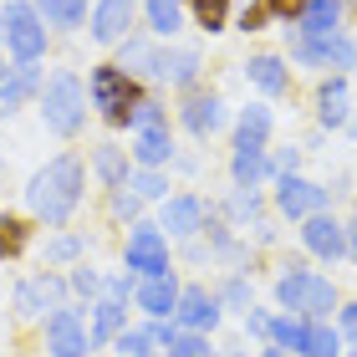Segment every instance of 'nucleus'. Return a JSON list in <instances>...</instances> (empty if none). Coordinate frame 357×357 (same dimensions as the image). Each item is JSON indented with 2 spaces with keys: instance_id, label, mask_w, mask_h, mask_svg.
I'll return each instance as SVG.
<instances>
[{
  "instance_id": "1",
  "label": "nucleus",
  "mask_w": 357,
  "mask_h": 357,
  "mask_svg": "<svg viewBox=\"0 0 357 357\" xmlns=\"http://www.w3.org/2000/svg\"><path fill=\"white\" fill-rule=\"evenodd\" d=\"M82 189H87V164L77 153H56L46 169L31 174L26 204H31V215L46 220V225H67L77 215V204H82Z\"/></svg>"
},
{
  "instance_id": "2",
  "label": "nucleus",
  "mask_w": 357,
  "mask_h": 357,
  "mask_svg": "<svg viewBox=\"0 0 357 357\" xmlns=\"http://www.w3.org/2000/svg\"><path fill=\"white\" fill-rule=\"evenodd\" d=\"M275 301H281L286 312L306 317V321H327L337 312V286L327 281V275H317V271L291 266L281 281H275Z\"/></svg>"
},
{
  "instance_id": "3",
  "label": "nucleus",
  "mask_w": 357,
  "mask_h": 357,
  "mask_svg": "<svg viewBox=\"0 0 357 357\" xmlns=\"http://www.w3.org/2000/svg\"><path fill=\"white\" fill-rule=\"evenodd\" d=\"M87 97H92V107L102 112L112 128H123V123H133V102L143 92H138V77L133 72H123L118 61H107V67H92Z\"/></svg>"
},
{
  "instance_id": "4",
  "label": "nucleus",
  "mask_w": 357,
  "mask_h": 357,
  "mask_svg": "<svg viewBox=\"0 0 357 357\" xmlns=\"http://www.w3.org/2000/svg\"><path fill=\"white\" fill-rule=\"evenodd\" d=\"M41 118H46V128H52V133L72 138L77 128L87 123V87L77 82L72 72H56L52 82L41 87Z\"/></svg>"
},
{
  "instance_id": "5",
  "label": "nucleus",
  "mask_w": 357,
  "mask_h": 357,
  "mask_svg": "<svg viewBox=\"0 0 357 357\" xmlns=\"http://www.w3.org/2000/svg\"><path fill=\"white\" fill-rule=\"evenodd\" d=\"M6 46H10V56L15 61H41L46 52V21H41V10L31 6V0H6Z\"/></svg>"
},
{
  "instance_id": "6",
  "label": "nucleus",
  "mask_w": 357,
  "mask_h": 357,
  "mask_svg": "<svg viewBox=\"0 0 357 357\" xmlns=\"http://www.w3.org/2000/svg\"><path fill=\"white\" fill-rule=\"evenodd\" d=\"M123 261H128V271H138V275H164V271H174L169 266V235H164V225L133 220L128 245H123Z\"/></svg>"
},
{
  "instance_id": "7",
  "label": "nucleus",
  "mask_w": 357,
  "mask_h": 357,
  "mask_svg": "<svg viewBox=\"0 0 357 357\" xmlns=\"http://www.w3.org/2000/svg\"><path fill=\"white\" fill-rule=\"evenodd\" d=\"M46 352L52 357H87L92 352V332L82 327L77 306H56L46 317Z\"/></svg>"
},
{
  "instance_id": "8",
  "label": "nucleus",
  "mask_w": 357,
  "mask_h": 357,
  "mask_svg": "<svg viewBox=\"0 0 357 357\" xmlns=\"http://www.w3.org/2000/svg\"><path fill=\"white\" fill-rule=\"evenodd\" d=\"M275 209H281L286 220H306V215H317V209H327V189L306 184L301 174H281V184H275Z\"/></svg>"
},
{
  "instance_id": "9",
  "label": "nucleus",
  "mask_w": 357,
  "mask_h": 357,
  "mask_svg": "<svg viewBox=\"0 0 357 357\" xmlns=\"http://www.w3.org/2000/svg\"><path fill=\"white\" fill-rule=\"evenodd\" d=\"M61 296H67V286H61V275H26L21 286H15V317H41V312H56Z\"/></svg>"
},
{
  "instance_id": "10",
  "label": "nucleus",
  "mask_w": 357,
  "mask_h": 357,
  "mask_svg": "<svg viewBox=\"0 0 357 357\" xmlns=\"http://www.w3.org/2000/svg\"><path fill=\"white\" fill-rule=\"evenodd\" d=\"M301 245L312 255H321V261H337V255L347 250V230L327 215V209H317V215L301 220Z\"/></svg>"
},
{
  "instance_id": "11",
  "label": "nucleus",
  "mask_w": 357,
  "mask_h": 357,
  "mask_svg": "<svg viewBox=\"0 0 357 357\" xmlns=\"http://www.w3.org/2000/svg\"><path fill=\"white\" fill-rule=\"evenodd\" d=\"M174 321L184 332H209L220 321V296H209L204 286H184L178 291V306H174Z\"/></svg>"
},
{
  "instance_id": "12",
  "label": "nucleus",
  "mask_w": 357,
  "mask_h": 357,
  "mask_svg": "<svg viewBox=\"0 0 357 357\" xmlns=\"http://www.w3.org/2000/svg\"><path fill=\"white\" fill-rule=\"evenodd\" d=\"M133 15H138V0H97L92 6V36L97 41H128Z\"/></svg>"
},
{
  "instance_id": "13",
  "label": "nucleus",
  "mask_w": 357,
  "mask_h": 357,
  "mask_svg": "<svg viewBox=\"0 0 357 357\" xmlns=\"http://www.w3.org/2000/svg\"><path fill=\"white\" fill-rule=\"evenodd\" d=\"M164 230L174 240H189L204 230V199H194V194H174L164 199Z\"/></svg>"
},
{
  "instance_id": "14",
  "label": "nucleus",
  "mask_w": 357,
  "mask_h": 357,
  "mask_svg": "<svg viewBox=\"0 0 357 357\" xmlns=\"http://www.w3.org/2000/svg\"><path fill=\"white\" fill-rule=\"evenodd\" d=\"M178 123H184L194 138H209V133H220V128H225V102H220V97L194 92L189 102L178 107Z\"/></svg>"
},
{
  "instance_id": "15",
  "label": "nucleus",
  "mask_w": 357,
  "mask_h": 357,
  "mask_svg": "<svg viewBox=\"0 0 357 357\" xmlns=\"http://www.w3.org/2000/svg\"><path fill=\"white\" fill-rule=\"evenodd\" d=\"M133 301H138L149 317H174V306H178V281H174V271H164V275H143Z\"/></svg>"
},
{
  "instance_id": "16",
  "label": "nucleus",
  "mask_w": 357,
  "mask_h": 357,
  "mask_svg": "<svg viewBox=\"0 0 357 357\" xmlns=\"http://www.w3.org/2000/svg\"><path fill=\"white\" fill-rule=\"evenodd\" d=\"M36 87H41L36 61H15V67H10V77L0 82V118H10V112L21 107V102H26V97L36 92Z\"/></svg>"
},
{
  "instance_id": "17",
  "label": "nucleus",
  "mask_w": 357,
  "mask_h": 357,
  "mask_svg": "<svg viewBox=\"0 0 357 357\" xmlns=\"http://www.w3.org/2000/svg\"><path fill=\"white\" fill-rule=\"evenodd\" d=\"M199 52H189V46H178V52H158V82L169 87H194L199 82Z\"/></svg>"
},
{
  "instance_id": "18",
  "label": "nucleus",
  "mask_w": 357,
  "mask_h": 357,
  "mask_svg": "<svg viewBox=\"0 0 357 357\" xmlns=\"http://www.w3.org/2000/svg\"><path fill=\"white\" fill-rule=\"evenodd\" d=\"M230 174H235V189H261V178L271 174L266 149H261V143H235V164H230Z\"/></svg>"
},
{
  "instance_id": "19",
  "label": "nucleus",
  "mask_w": 357,
  "mask_h": 357,
  "mask_svg": "<svg viewBox=\"0 0 357 357\" xmlns=\"http://www.w3.org/2000/svg\"><path fill=\"white\" fill-rule=\"evenodd\" d=\"M133 158H138L143 169L169 164V158H174V138H169V128H138V138H133Z\"/></svg>"
},
{
  "instance_id": "20",
  "label": "nucleus",
  "mask_w": 357,
  "mask_h": 357,
  "mask_svg": "<svg viewBox=\"0 0 357 357\" xmlns=\"http://www.w3.org/2000/svg\"><path fill=\"white\" fill-rule=\"evenodd\" d=\"M301 31H312V36H332V31H342V0H306V10L296 15Z\"/></svg>"
},
{
  "instance_id": "21",
  "label": "nucleus",
  "mask_w": 357,
  "mask_h": 357,
  "mask_svg": "<svg viewBox=\"0 0 357 357\" xmlns=\"http://www.w3.org/2000/svg\"><path fill=\"white\" fill-rule=\"evenodd\" d=\"M245 77H250L261 92H271V97H281V92L291 87V72H286L281 56H250V61H245Z\"/></svg>"
},
{
  "instance_id": "22",
  "label": "nucleus",
  "mask_w": 357,
  "mask_h": 357,
  "mask_svg": "<svg viewBox=\"0 0 357 357\" xmlns=\"http://www.w3.org/2000/svg\"><path fill=\"white\" fill-rule=\"evenodd\" d=\"M128 327V306L123 301H112V296H102L92 306V347H102V342H112Z\"/></svg>"
},
{
  "instance_id": "23",
  "label": "nucleus",
  "mask_w": 357,
  "mask_h": 357,
  "mask_svg": "<svg viewBox=\"0 0 357 357\" xmlns=\"http://www.w3.org/2000/svg\"><path fill=\"white\" fill-rule=\"evenodd\" d=\"M317 118H321V128H342L347 123V82H342V77L321 82V92H317Z\"/></svg>"
},
{
  "instance_id": "24",
  "label": "nucleus",
  "mask_w": 357,
  "mask_h": 357,
  "mask_svg": "<svg viewBox=\"0 0 357 357\" xmlns=\"http://www.w3.org/2000/svg\"><path fill=\"white\" fill-rule=\"evenodd\" d=\"M92 169H97V178H102L107 189L128 184V153L118 149V143H97L92 149Z\"/></svg>"
},
{
  "instance_id": "25",
  "label": "nucleus",
  "mask_w": 357,
  "mask_h": 357,
  "mask_svg": "<svg viewBox=\"0 0 357 357\" xmlns=\"http://www.w3.org/2000/svg\"><path fill=\"white\" fill-rule=\"evenodd\" d=\"M301 357H342V332H337L332 321H306Z\"/></svg>"
},
{
  "instance_id": "26",
  "label": "nucleus",
  "mask_w": 357,
  "mask_h": 357,
  "mask_svg": "<svg viewBox=\"0 0 357 357\" xmlns=\"http://www.w3.org/2000/svg\"><path fill=\"white\" fill-rule=\"evenodd\" d=\"M41 21L46 26H56V31H77V26H87V0H41Z\"/></svg>"
},
{
  "instance_id": "27",
  "label": "nucleus",
  "mask_w": 357,
  "mask_h": 357,
  "mask_svg": "<svg viewBox=\"0 0 357 357\" xmlns=\"http://www.w3.org/2000/svg\"><path fill=\"white\" fill-rule=\"evenodd\" d=\"M118 67H123V72H133V77H149V82H158V52H153L149 41H123Z\"/></svg>"
},
{
  "instance_id": "28",
  "label": "nucleus",
  "mask_w": 357,
  "mask_h": 357,
  "mask_svg": "<svg viewBox=\"0 0 357 357\" xmlns=\"http://www.w3.org/2000/svg\"><path fill=\"white\" fill-rule=\"evenodd\" d=\"M266 138H271V107L250 102L245 112H240V123H235V143H261L266 149Z\"/></svg>"
},
{
  "instance_id": "29",
  "label": "nucleus",
  "mask_w": 357,
  "mask_h": 357,
  "mask_svg": "<svg viewBox=\"0 0 357 357\" xmlns=\"http://www.w3.org/2000/svg\"><path fill=\"white\" fill-rule=\"evenodd\" d=\"M149 26L158 31V36H174L178 26H184V0H149Z\"/></svg>"
},
{
  "instance_id": "30",
  "label": "nucleus",
  "mask_w": 357,
  "mask_h": 357,
  "mask_svg": "<svg viewBox=\"0 0 357 357\" xmlns=\"http://www.w3.org/2000/svg\"><path fill=\"white\" fill-rule=\"evenodd\" d=\"M301 337H306V317H275L271 321V342L275 347H286V352H301Z\"/></svg>"
},
{
  "instance_id": "31",
  "label": "nucleus",
  "mask_w": 357,
  "mask_h": 357,
  "mask_svg": "<svg viewBox=\"0 0 357 357\" xmlns=\"http://www.w3.org/2000/svg\"><path fill=\"white\" fill-rule=\"evenodd\" d=\"M189 10H194V21H199L209 36L230 26V0H189Z\"/></svg>"
},
{
  "instance_id": "32",
  "label": "nucleus",
  "mask_w": 357,
  "mask_h": 357,
  "mask_svg": "<svg viewBox=\"0 0 357 357\" xmlns=\"http://www.w3.org/2000/svg\"><path fill=\"white\" fill-rule=\"evenodd\" d=\"M112 342H118V352H123V357H143V352H153V347H158L149 327H123L118 337H112Z\"/></svg>"
},
{
  "instance_id": "33",
  "label": "nucleus",
  "mask_w": 357,
  "mask_h": 357,
  "mask_svg": "<svg viewBox=\"0 0 357 357\" xmlns=\"http://www.w3.org/2000/svg\"><path fill=\"white\" fill-rule=\"evenodd\" d=\"M26 240H31L26 220H10V215H0V255H21V250H26Z\"/></svg>"
},
{
  "instance_id": "34",
  "label": "nucleus",
  "mask_w": 357,
  "mask_h": 357,
  "mask_svg": "<svg viewBox=\"0 0 357 357\" xmlns=\"http://www.w3.org/2000/svg\"><path fill=\"white\" fill-rule=\"evenodd\" d=\"M138 128H169V112H164L158 97H138V102H133V133H138Z\"/></svg>"
},
{
  "instance_id": "35",
  "label": "nucleus",
  "mask_w": 357,
  "mask_h": 357,
  "mask_svg": "<svg viewBox=\"0 0 357 357\" xmlns=\"http://www.w3.org/2000/svg\"><path fill=\"white\" fill-rule=\"evenodd\" d=\"M169 357H215V347H209L204 332H178V342L169 347Z\"/></svg>"
},
{
  "instance_id": "36",
  "label": "nucleus",
  "mask_w": 357,
  "mask_h": 357,
  "mask_svg": "<svg viewBox=\"0 0 357 357\" xmlns=\"http://www.w3.org/2000/svg\"><path fill=\"white\" fill-rule=\"evenodd\" d=\"M128 189H138L143 199H164V194H169V184H164V174H158V169H138L133 178H128Z\"/></svg>"
},
{
  "instance_id": "37",
  "label": "nucleus",
  "mask_w": 357,
  "mask_h": 357,
  "mask_svg": "<svg viewBox=\"0 0 357 357\" xmlns=\"http://www.w3.org/2000/svg\"><path fill=\"white\" fill-rule=\"evenodd\" d=\"M112 215H118V220H138L143 215V194L138 189L128 194V184H118V189H112Z\"/></svg>"
},
{
  "instance_id": "38",
  "label": "nucleus",
  "mask_w": 357,
  "mask_h": 357,
  "mask_svg": "<svg viewBox=\"0 0 357 357\" xmlns=\"http://www.w3.org/2000/svg\"><path fill=\"white\" fill-rule=\"evenodd\" d=\"M82 250H87L82 235H56L52 245H46V261H72V255H82Z\"/></svg>"
},
{
  "instance_id": "39",
  "label": "nucleus",
  "mask_w": 357,
  "mask_h": 357,
  "mask_svg": "<svg viewBox=\"0 0 357 357\" xmlns=\"http://www.w3.org/2000/svg\"><path fill=\"white\" fill-rule=\"evenodd\" d=\"M102 291H107L112 301H123V306H128V296H138V271H128V275H107Z\"/></svg>"
},
{
  "instance_id": "40",
  "label": "nucleus",
  "mask_w": 357,
  "mask_h": 357,
  "mask_svg": "<svg viewBox=\"0 0 357 357\" xmlns=\"http://www.w3.org/2000/svg\"><path fill=\"white\" fill-rule=\"evenodd\" d=\"M220 301H225V306H235V312H250V286H245V281L235 275V281L220 291Z\"/></svg>"
},
{
  "instance_id": "41",
  "label": "nucleus",
  "mask_w": 357,
  "mask_h": 357,
  "mask_svg": "<svg viewBox=\"0 0 357 357\" xmlns=\"http://www.w3.org/2000/svg\"><path fill=\"white\" fill-rule=\"evenodd\" d=\"M271 15H281V21H296V15L306 10V0H266Z\"/></svg>"
},
{
  "instance_id": "42",
  "label": "nucleus",
  "mask_w": 357,
  "mask_h": 357,
  "mask_svg": "<svg viewBox=\"0 0 357 357\" xmlns=\"http://www.w3.org/2000/svg\"><path fill=\"white\" fill-rule=\"evenodd\" d=\"M266 15H271V10H266V0L245 6V15H240V31H261V26H266Z\"/></svg>"
},
{
  "instance_id": "43",
  "label": "nucleus",
  "mask_w": 357,
  "mask_h": 357,
  "mask_svg": "<svg viewBox=\"0 0 357 357\" xmlns=\"http://www.w3.org/2000/svg\"><path fill=\"white\" fill-rule=\"evenodd\" d=\"M72 286H77V291H82V296H97V291H102V275H97V271H87V266H82V271H77V275H72Z\"/></svg>"
},
{
  "instance_id": "44",
  "label": "nucleus",
  "mask_w": 357,
  "mask_h": 357,
  "mask_svg": "<svg viewBox=\"0 0 357 357\" xmlns=\"http://www.w3.org/2000/svg\"><path fill=\"white\" fill-rule=\"evenodd\" d=\"M271 321L275 317H266V312H255V306H250V312H245V332L250 337H271Z\"/></svg>"
},
{
  "instance_id": "45",
  "label": "nucleus",
  "mask_w": 357,
  "mask_h": 357,
  "mask_svg": "<svg viewBox=\"0 0 357 357\" xmlns=\"http://www.w3.org/2000/svg\"><path fill=\"white\" fill-rule=\"evenodd\" d=\"M337 332H342V337H357V301H352V306H337Z\"/></svg>"
},
{
  "instance_id": "46",
  "label": "nucleus",
  "mask_w": 357,
  "mask_h": 357,
  "mask_svg": "<svg viewBox=\"0 0 357 357\" xmlns=\"http://www.w3.org/2000/svg\"><path fill=\"white\" fill-rule=\"evenodd\" d=\"M296 164H301L296 149H281V153H275V169H281V174H296Z\"/></svg>"
},
{
  "instance_id": "47",
  "label": "nucleus",
  "mask_w": 357,
  "mask_h": 357,
  "mask_svg": "<svg viewBox=\"0 0 357 357\" xmlns=\"http://www.w3.org/2000/svg\"><path fill=\"white\" fill-rule=\"evenodd\" d=\"M347 250H352V255H357V220H352V225H347Z\"/></svg>"
},
{
  "instance_id": "48",
  "label": "nucleus",
  "mask_w": 357,
  "mask_h": 357,
  "mask_svg": "<svg viewBox=\"0 0 357 357\" xmlns=\"http://www.w3.org/2000/svg\"><path fill=\"white\" fill-rule=\"evenodd\" d=\"M261 357H291V352H286V347H271V352H261Z\"/></svg>"
},
{
  "instance_id": "49",
  "label": "nucleus",
  "mask_w": 357,
  "mask_h": 357,
  "mask_svg": "<svg viewBox=\"0 0 357 357\" xmlns=\"http://www.w3.org/2000/svg\"><path fill=\"white\" fill-rule=\"evenodd\" d=\"M6 77H10V67H6V61H0V82H6Z\"/></svg>"
},
{
  "instance_id": "50",
  "label": "nucleus",
  "mask_w": 357,
  "mask_h": 357,
  "mask_svg": "<svg viewBox=\"0 0 357 357\" xmlns=\"http://www.w3.org/2000/svg\"><path fill=\"white\" fill-rule=\"evenodd\" d=\"M143 357H169V352H143Z\"/></svg>"
},
{
  "instance_id": "51",
  "label": "nucleus",
  "mask_w": 357,
  "mask_h": 357,
  "mask_svg": "<svg viewBox=\"0 0 357 357\" xmlns=\"http://www.w3.org/2000/svg\"><path fill=\"white\" fill-rule=\"evenodd\" d=\"M0 31H6V15H0Z\"/></svg>"
},
{
  "instance_id": "52",
  "label": "nucleus",
  "mask_w": 357,
  "mask_h": 357,
  "mask_svg": "<svg viewBox=\"0 0 357 357\" xmlns=\"http://www.w3.org/2000/svg\"><path fill=\"white\" fill-rule=\"evenodd\" d=\"M347 357H357V352H347Z\"/></svg>"
}]
</instances>
